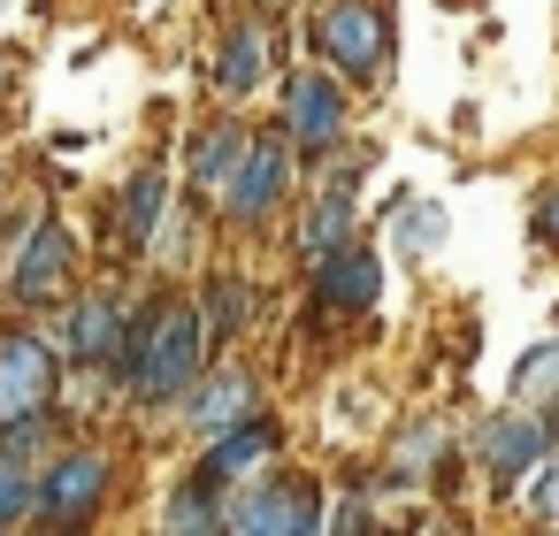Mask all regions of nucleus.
I'll list each match as a JSON object with an SVG mask.
<instances>
[{
	"instance_id": "f257e3e1",
	"label": "nucleus",
	"mask_w": 559,
	"mask_h": 536,
	"mask_svg": "<svg viewBox=\"0 0 559 536\" xmlns=\"http://www.w3.org/2000/svg\"><path fill=\"white\" fill-rule=\"evenodd\" d=\"M207 360H215V345H207L200 299H146V307H139V353H131L123 398H139V406H177V398L200 383Z\"/></svg>"
},
{
	"instance_id": "f03ea898",
	"label": "nucleus",
	"mask_w": 559,
	"mask_h": 536,
	"mask_svg": "<svg viewBox=\"0 0 559 536\" xmlns=\"http://www.w3.org/2000/svg\"><path fill=\"white\" fill-rule=\"evenodd\" d=\"M307 47H314L345 85H383V78H391V55H399L391 0H314Z\"/></svg>"
},
{
	"instance_id": "7ed1b4c3",
	"label": "nucleus",
	"mask_w": 559,
	"mask_h": 536,
	"mask_svg": "<svg viewBox=\"0 0 559 536\" xmlns=\"http://www.w3.org/2000/svg\"><path fill=\"white\" fill-rule=\"evenodd\" d=\"M55 345H62L70 368L123 383V376H131V353H139V307H131V291H116V284L78 291V299L62 307V322H55Z\"/></svg>"
},
{
	"instance_id": "20e7f679",
	"label": "nucleus",
	"mask_w": 559,
	"mask_h": 536,
	"mask_svg": "<svg viewBox=\"0 0 559 536\" xmlns=\"http://www.w3.org/2000/svg\"><path fill=\"white\" fill-rule=\"evenodd\" d=\"M62 345L55 330L39 322H0V429L16 421H39V414H62Z\"/></svg>"
},
{
	"instance_id": "39448f33",
	"label": "nucleus",
	"mask_w": 559,
	"mask_h": 536,
	"mask_svg": "<svg viewBox=\"0 0 559 536\" xmlns=\"http://www.w3.org/2000/svg\"><path fill=\"white\" fill-rule=\"evenodd\" d=\"M116 490V460L100 444H62L39 460V498H32V528H85L100 513V498Z\"/></svg>"
},
{
	"instance_id": "423d86ee",
	"label": "nucleus",
	"mask_w": 559,
	"mask_h": 536,
	"mask_svg": "<svg viewBox=\"0 0 559 536\" xmlns=\"http://www.w3.org/2000/svg\"><path fill=\"white\" fill-rule=\"evenodd\" d=\"M284 131L299 146V162H330L353 131V85L330 62H307L284 78Z\"/></svg>"
},
{
	"instance_id": "0eeeda50",
	"label": "nucleus",
	"mask_w": 559,
	"mask_h": 536,
	"mask_svg": "<svg viewBox=\"0 0 559 536\" xmlns=\"http://www.w3.org/2000/svg\"><path fill=\"white\" fill-rule=\"evenodd\" d=\"M230 528H269V536H299V528H330L322 483L307 467H261L238 483L230 498Z\"/></svg>"
},
{
	"instance_id": "6e6552de",
	"label": "nucleus",
	"mask_w": 559,
	"mask_h": 536,
	"mask_svg": "<svg viewBox=\"0 0 559 536\" xmlns=\"http://www.w3.org/2000/svg\"><path fill=\"white\" fill-rule=\"evenodd\" d=\"M16 246V261H9V299L24 307V314H47L62 291H70V276H78V238H70V223L62 215H39L24 238H9Z\"/></svg>"
},
{
	"instance_id": "1a4fd4ad",
	"label": "nucleus",
	"mask_w": 559,
	"mask_h": 536,
	"mask_svg": "<svg viewBox=\"0 0 559 536\" xmlns=\"http://www.w3.org/2000/svg\"><path fill=\"white\" fill-rule=\"evenodd\" d=\"M292 162H299V146H292V131H284V123H276V131H253L246 169H238V177H230V192L215 200V207H223V223L261 230V223L284 207V192H292Z\"/></svg>"
},
{
	"instance_id": "9d476101",
	"label": "nucleus",
	"mask_w": 559,
	"mask_h": 536,
	"mask_svg": "<svg viewBox=\"0 0 559 536\" xmlns=\"http://www.w3.org/2000/svg\"><path fill=\"white\" fill-rule=\"evenodd\" d=\"M246 414H261V383H253V368L246 360H207L200 368V383L177 398V421H185V437L192 444H215L223 429H238Z\"/></svg>"
},
{
	"instance_id": "9b49d317",
	"label": "nucleus",
	"mask_w": 559,
	"mask_h": 536,
	"mask_svg": "<svg viewBox=\"0 0 559 536\" xmlns=\"http://www.w3.org/2000/svg\"><path fill=\"white\" fill-rule=\"evenodd\" d=\"M551 444H559V421H551V414H528V406L490 414V421L475 429V460H483V475H490L498 490L528 483V475H536V460H544Z\"/></svg>"
},
{
	"instance_id": "f8f14e48",
	"label": "nucleus",
	"mask_w": 559,
	"mask_h": 536,
	"mask_svg": "<svg viewBox=\"0 0 559 536\" xmlns=\"http://www.w3.org/2000/svg\"><path fill=\"white\" fill-rule=\"evenodd\" d=\"M269 70H276V24H269V9H246V16L223 32L207 85H215V100H223V108H246V100L261 93V78H269Z\"/></svg>"
},
{
	"instance_id": "ddd939ff",
	"label": "nucleus",
	"mask_w": 559,
	"mask_h": 536,
	"mask_svg": "<svg viewBox=\"0 0 559 536\" xmlns=\"http://www.w3.org/2000/svg\"><path fill=\"white\" fill-rule=\"evenodd\" d=\"M307 291H314V307H330V314H368V307L383 299V261H376V246H368V238H345L337 253H322V261L307 269Z\"/></svg>"
},
{
	"instance_id": "4468645a",
	"label": "nucleus",
	"mask_w": 559,
	"mask_h": 536,
	"mask_svg": "<svg viewBox=\"0 0 559 536\" xmlns=\"http://www.w3.org/2000/svg\"><path fill=\"white\" fill-rule=\"evenodd\" d=\"M284 452V421H269V414H246L238 429H223L215 444H200V483H215V490H238L246 475H261L269 460Z\"/></svg>"
},
{
	"instance_id": "2eb2a0df",
	"label": "nucleus",
	"mask_w": 559,
	"mask_h": 536,
	"mask_svg": "<svg viewBox=\"0 0 559 536\" xmlns=\"http://www.w3.org/2000/svg\"><path fill=\"white\" fill-rule=\"evenodd\" d=\"M246 154H253V123H246V116H215V123H200V139L185 146V184H192L200 200H223L230 177L246 169Z\"/></svg>"
},
{
	"instance_id": "dca6fc26",
	"label": "nucleus",
	"mask_w": 559,
	"mask_h": 536,
	"mask_svg": "<svg viewBox=\"0 0 559 536\" xmlns=\"http://www.w3.org/2000/svg\"><path fill=\"white\" fill-rule=\"evenodd\" d=\"M162 215H169V169L146 162V169L108 200V246H116V253H146V238H154Z\"/></svg>"
},
{
	"instance_id": "f3484780",
	"label": "nucleus",
	"mask_w": 559,
	"mask_h": 536,
	"mask_svg": "<svg viewBox=\"0 0 559 536\" xmlns=\"http://www.w3.org/2000/svg\"><path fill=\"white\" fill-rule=\"evenodd\" d=\"M353 215H360V207H353V169H337V177L314 192V207L299 215V238H292V253L314 269L322 253H337L345 238H360V230H353Z\"/></svg>"
},
{
	"instance_id": "a211bd4d",
	"label": "nucleus",
	"mask_w": 559,
	"mask_h": 536,
	"mask_svg": "<svg viewBox=\"0 0 559 536\" xmlns=\"http://www.w3.org/2000/svg\"><path fill=\"white\" fill-rule=\"evenodd\" d=\"M253 276H238V269H223V276H207L200 284V322H207V345L223 353V345H238V330L253 322Z\"/></svg>"
},
{
	"instance_id": "6ab92c4d",
	"label": "nucleus",
	"mask_w": 559,
	"mask_h": 536,
	"mask_svg": "<svg viewBox=\"0 0 559 536\" xmlns=\"http://www.w3.org/2000/svg\"><path fill=\"white\" fill-rule=\"evenodd\" d=\"M444 467V421H406L399 429V444H391V467H383V483L376 490H421V475H437Z\"/></svg>"
},
{
	"instance_id": "aec40b11",
	"label": "nucleus",
	"mask_w": 559,
	"mask_h": 536,
	"mask_svg": "<svg viewBox=\"0 0 559 536\" xmlns=\"http://www.w3.org/2000/svg\"><path fill=\"white\" fill-rule=\"evenodd\" d=\"M444 230H452V215H444L437 200H399V207H391V238H399L406 261H437V253H444Z\"/></svg>"
},
{
	"instance_id": "412c9836",
	"label": "nucleus",
	"mask_w": 559,
	"mask_h": 536,
	"mask_svg": "<svg viewBox=\"0 0 559 536\" xmlns=\"http://www.w3.org/2000/svg\"><path fill=\"white\" fill-rule=\"evenodd\" d=\"M513 406H544V414L559 421V337H544V345L521 353V368H513Z\"/></svg>"
},
{
	"instance_id": "4be33fe9",
	"label": "nucleus",
	"mask_w": 559,
	"mask_h": 536,
	"mask_svg": "<svg viewBox=\"0 0 559 536\" xmlns=\"http://www.w3.org/2000/svg\"><path fill=\"white\" fill-rule=\"evenodd\" d=\"M192 246H200V215H192V200H169V215H162L154 238H146V261H154L162 276H177V269L192 261Z\"/></svg>"
},
{
	"instance_id": "5701e85b",
	"label": "nucleus",
	"mask_w": 559,
	"mask_h": 536,
	"mask_svg": "<svg viewBox=\"0 0 559 536\" xmlns=\"http://www.w3.org/2000/svg\"><path fill=\"white\" fill-rule=\"evenodd\" d=\"M162 521H169V528H230V498H223L215 483H200V475H185V483L169 490V505H162Z\"/></svg>"
},
{
	"instance_id": "b1692460",
	"label": "nucleus",
	"mask_w": 559,
	"mask_h": 536,
	"mask_svg": "<svg viewBox=\"0 0 559 536\" xmlns=\"http://www.w3.org/2000/svg\"><path fill=\"white\" fill-rule=\"evenodd\" d=\"M32 498H39V460L0 452V528H24L32 521Z\"/></svg>"
},
{
	"instance_id": "393cba45",
	"label": "nucleus",
	"mask_w": 559,
	"mask_h": 536,
	"mask_svg": "<svg viewBox=\"0 0 559 536\" xmlns=\"http://www.w3.org/2000/svg\"><path fill=\"white\" fill-rule=\"evenodd\" d=\"M528 513L536 521H559V444L536 460V475H528Z\"/></svg>"
},
{
	"instance_id": "a878e982",
	"label": "nucleus",
	"mask_w": 559,
	"mask_h": 536,
	"mask_svg": "<svg viewBox=\"0 0 559 536\" xmlns=\"http://www.w3.org/2000/svg\"><path fill=\"white\" fill-rule=\"evenodd\" d=\"M528 230H536V246H551V253H559V177L536 192V207H528Z\"/></svg>"
},
{
	"instance_id": "bb28decb",
	"label": "nucleus",
	"mask_w": 559,
	"mask_h": 536,
	"mask_svg": "<svg viewBox=\"0 0 559 536\" xmlns=\"http://www.w3.org/2000/svg\"><path fill=\"white\" fill-rule=\"evenodd\" d=\"M330 528H368V483H353V498L330 513Z\"/></svg>"
},
{
	"instance_id": "cd10ccee",
	"label": "nucleus",
	"mask_w": 559,
	"mask_h": 536,
	"mask_svg": "<svg viewBox=\"0 0 559 536\" xmlns=\"http://www.w3.org/2000/svg\"><path fill=\"white\" fill-rule=\"evenodd\" d=\"M261 9H299V0H261Z\"/></svg>"
},
{
	"instance_id": "c85d7f7f",
	"label": "nucleus",
	"mask_w": 559,
	"mask_h": 536,
	"mask_svg": "<svg viewBox=\"0 0 559 536\" xmlns=\"http://www.w3.org/2000/svg\"><path fill=\"white\" fill-rule=\"evenodd\" d=\"M0 85H9V55H0Z\"/></svg>"
},
{
	"instance_id": "c756f323",
	"label": "nucleus",
	"mask_w": 559,
	"mask_h": 536,
	"mask_svg": "<svg viewBox=\"0 0 559 536\" xmlns=\"http://www.w3.org/2000/svg\"><path fill=\"white\" fill-rule=\"evenodd\" d=\"M0 207H9V184H0Z\"/></svg>"
}]
</instances>
